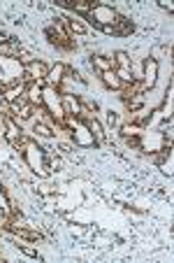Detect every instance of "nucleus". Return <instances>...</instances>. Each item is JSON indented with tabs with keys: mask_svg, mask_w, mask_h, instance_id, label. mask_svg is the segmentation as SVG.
Wrapping results in <instances>:
<instances>
[{
	"mask_svg": "<svg viewBox=\"0 0 174 263\" xmlns=\"http://www.w3.org/2000/svg\"><path fill=\"white\" fill-rule=\"evenodd\" d=\"M116 17H119V12H116L112 5H107V3H96L86 19H91V24H96L98 28H105V26H114Z\"/></svg>",
	"mask_w": 174,
	"mask_h": 263,
	"instance_id": "39448f33",
	"label": "nucleus"
},
{
	"mask_svg": "<svg viewBox=\"0 0 174 263\" xmlns=\"http://www.w3.org/2000/svg\"><path fill=\"white\" fill-rule=\"evenodd\" d=\"M91 63H93V68H96L98 73H107V70H114L116 68L112 56H93V61Z\"/></svg>",
	"mask_w": 174,
	"mask_h": 263,
	"instance_id": "dca6fc26",
	"label": "nucleus"
},
{
	"mask_svg": "<svg viewBox=\"0 0 174 263\" xmlns=\"http://www.w3.org/2000/svg\"><path fill=\"white\" fill-rule=\"evenodd\" d=\"M0 208L10 210V198H7V193H5V189H3V186H0Z\"/></svg>",
	"mask_w": 174,
	"mask_h": 263,
	"instance_id": "a878e982",
	"label": "nucleus"
},
{
	"mask_svg": "<svg viewBox=\"0 0 174 263\" xmlns=\"http://www.w3.org/2000/svg\"><path fill=\"white\" fill-rule=\"evenodd\" d=\"M60 105H63L65 116H81V103H79V96H74V93H60Z\"/></svg>",
	"mask_w": 174,
	"mask_h": 263,
	"instance_id": "9d476101",
	"label": "nucleus"
},
{
	"mask_svg": "<svg viewBox=\"0 0 174 263\" xmlns=\"http://www.w3.org/2000/svg\"><path fill=\"white\" fill-rule=\"evenodd\" d=\"M33 133H37L40 138H54V130L49 128V123H44V121L33 123Z\"/></svg>",
	"mask_w": 174,
	"mask_h": 263,
	"instance_id": "aec40b11",
	"label": "nucleus"
},
{
	"mask_svg": "<svg viewBox=\"0 0 174 263\" xmlns=\"http://www.w3.org/2000/svg\"><path fill=\"white\" fill-rule=\"evenodd\" d=\"M72 142L77 145V147H81V149H91V147H98V142H96V138H93V133L89 130V126H86V121L79 116V121H77V126L72 128Z\"/></svg>",
	"mask_w": 174,
	"mask_h": 263,
	"instance_id": "423d86ee",
	"label": "nucleus"
},
{
	"mask_svg": "<svg viewBox=\"0 0 174 263\" xmlns=\"http://www.w3.org/2000/svg\"><path fill=\"white\" fill-rule=\"evenodd\" d=\"M114 73H116V77L121 80V84H123V86H128L132 80H135V77H132V70H130V68H114Z\"/></svg>",
	"mask_w": 174,
	"mask_h": 263,
	"instance_id": "412c9836",
	"label": "nucleus"
},
{
	"mask_svg": "<svg viewBox=\"0 0 174 263\" xmlns=\"http://www.w3.org/2000/svg\"><path fill=\"white\" fill-rule=\"evenodd\" d=\"M144 103H146V96H130V98L123 100L128 112H139L142 107H144Z\"/></svg>",
	"mask_w": 174,
	"mask_h": 263,
	"instance_id": "6ab92c4d",
	"label": "nucleus"
},
{
	"mask_svg": "<svg viewBox=\"0 0 174 263\" xmlns=\"http://www.w3.org/2000/svg\"><path fill=\"white\" fill-rule=\"evenodd\" d=\"M17 247L21 254H26V256H30V258H37V249H33V247H28V245H17Z\"/></svg>",
	"mask_w": 174,
	"mask_h": 263,
	"instance_id": "b1692460",
	"label": "nucleus"
},
{
	"mask_svg": "<svg viewBox=\"0 0 174 263\" xmlns=\"http://www.w3.org/2000/svg\"><path fill=\"white\" fill-rule=\"evenodd\" d=\"M142 82H144L149 89H153L156 82H158V61L156 58H151V56L144 61V77H142Z\"/></svg>",
	"mask_w": 174,
	"mask_h": 263,
	"instance_id": "ddd939ff",
	"label": "nucleus"
},
{
	"mask_svg": "<svg viewBox=\"0 0 174 263\" xmlns=\"http://www.w3.org/2000/svg\"><path fill=\"white\" fill-rule=\"evenodd\" d=\"M0 138H5L7 145L12 149H17V152L24 147L26 140H28L24 135V130L19 128V123L14 121L10 114H0Z\"/></svg>",
	"mask_w": 174,
	"mask_h": 263,
	"instance_id": "f03ea898",
	"label": "nucleus"
},
{
	"mask_svg": "<svg viewBox=\"0 0 174 263\" xmlns=\"http://www.w3.org/2000/svg\"><path fill=\"white\" fill-rule=\"evenodd\" d=\"M63 26H65V31H67V35H70V37L86 35V33H89V26L81 24V21H77V19H65V17H63Z\"/></svg>",
	"mask_w": 174,
	"mask_h": 263,
	"instance_id": "4468645a",
	"label": "nucleus"
},
{
	"mask_svg": "<svg viewBox=\"0 0 174 263\" xmlns=\"http://www.w3.org/2000/svg\"><path fill=\"white\" fill-rule=\"evenodd\" d=\"M107 121H109V126H116V123H119V114H116V112H112V110H109V114H107Z\"/></svg>",
	"mask_w": 174,
	"mask_h": 263,
	"instance_id": "cd10ccee",
	"label": "nucleus"
},
{
	"mask_svg": "<svg viewBox=\"0 0 174 263\" xmlns=\"http://www.w3.org/2000/svg\"><path fill=\"white\" fill-rule=\"evenodd\" d=\"M86 126H89V130L93 133V138H96V142L100 145L102 140H105V128H102V123L98 121L96 116H89V119H84Z\"/></svg>",
	"mask_w": 174,
	"mask_h": 263,
	"instance_id": "a211bd4d",
	"label": "nucleus"
},
{
	"mask_svg": "<svg viewBox=\"0 0 174 263\" xmlns=\"http://www.w3.org/2000/svg\"><path fill=\"white\" fill-rule=\"evenodd\" d=\"M42 107L47 110V114L51 116V119H56V121H63V105H60V93L58 89H54V86H42Z\"/></svg>",
	"mask_w": 174,
	"mask_h": 263,
	"instance_id": "20e7f679",
	"label": "nucleus"
},
{
	"mask_svg": "<svg viewBox=\"0 0 174 263\" xmlns=\"http://www.w3.org/2000/svg\"><path fill=\"white\" fill-rule=\"evenodd\" d=\"M146 135V126L142 123H121V138H142Z\"/></svg>",
	"mask_w": 174,
	"mask_h": 263,
	"instance_id": "2eb2a0df",
	"label": "nucleus"
},
{
	"mask_svg": "<svg viewBox=\"0 0 174 263\" xmlns=\"http://www.w3.org/2000/svg\"><path fill=\"white\" fill-rule=\"evenodd\" d=\"M10 42H14L12 37L7 35V33H0V47H5V44H10Z\"/></svg>",
	"mask_w": 174,
	"mask_h": 263,
	"instance_id": "c85d7f7f",
	"label": "nucleus"
},
{
	"mask_svg": "<svg viewBox=\"0 0 174 263\" xmlns=\"http://www.w3.org/2000/svg\"><path fill=\"white\" fill-rule=\"evenodd\" d=\"M158 5H160V10H165V12H169V14L174 12V5H172V0H158Z\"/></svg>",
	"mask_w": 174,
	"mask_h": 263,
	"instance_id": "bb28decb",
	"label": "nucleus"
},
{
	"mask_svg": "<svg viewBox=\"0 0 174 263\" xmlns=\"http://www.w3.org/2000/svg\"><path fill=\"white\" fill-rule=\"evenodd\" d=\"M19 154H21L24 163L28 165L33 172H35L37 177L47 179L49 175H51V168H49V163H47V152H44V149L40 147L37 142L26 140V145L19 149Z\"/></svg>",
	"mask_w": 174,
	"mask_h": 263,
	"instance_id": "f257e3e1",
	"label": "nucleus"
},
{
	"mask_svg": "<svg viewBox=\"0 0 174 263\" xmlns=\"http://www.w3.org/2000/svg\"><path fill=\"white\" fill-rule=\"evenodd\" d=\"M24 93H26V82L14 80V82H10V84H5L3 93H0V98L5 100L7 105H12V103H17L19 98H24Z\"/></svg>",
	"mask_w": 174,
	"mask_h": 263,
	"instance_id": "1a4fd4ad",
	"label": "nucleus"
},
{
	"mask_svg": "<svg viewBox=\"0 0 174 263\" xmlns=\"http://www.w3.org/2000/svg\"><path fill=\"white\" fill-rule=\"evenodd\" d=\"M65 75H67V65H63V63H56V65L49 68L47 77H44V84L58 89V86L63 84V80H65Z\"/></svg>",
	"mask_w": 174,
	"mask_h": 263,
	"instance_id": "9b49d317",
	"label": "nucleus"
},
{
	"mask_svg": "<svg viewBox=\"0 0 174 263\" xmlns=\"http://www.w3.org/2000/svg\"><path fill=\"white\" fill-rule=\"evenodd\" d=\"M44 35H47V40L54 44V47H58V49H63V51L77 49V42H74V37L67 35L65 26H63V17L56 19L54 26H47V28H44Z\"/></svg>",
	"mask_w": 174,
	"mask_h": 263,
	"instance_id": "7ed1b4c3",
	"label": "nucleus"
},
{
	"mask_svg": "<svg viewBox=\"0 0 174 263\" xmlns=\"http://www.w3.org/2000/svg\"><path fill=\"white\" fill-rule=\"evenodd\" d=\"M100 80L102 84L107 86V89H112V91H121L123 89V84H121V80L116 77L114 70H107V73H100Z\"/></svg>",
	"mask_w": 174,
	"mask_h": 263,
	"instance_id": "f3484780",
	"label": "nucleus"
},
{
	"mask_svg": "<svg viewBox=\"0 0 174 263\" xmlns=\"http://www.w3.org/2000/svg\"><path fill=\"white\" fill-rule=\"evenodd\" d=\"M112 58H114L116 68H130V56H128L126 51H116Z\"/></svg>",
	"mask_w": 174,
	"mask_h": 263,
	"instance_id": "5701e85b",
	"label": "nucleus"
},
{
	"mask_svg": "<svg viewBox=\"0 0 174 263\" xmlns=\"http://www.w3.org/2000/svg\"><path fill=\"white\" fill-rule=\"evenodd\" d=\"M17 61L21 63V65H28V63L37 61V58L33 56V51H28L26 47H19V51H17Z\"/></svg>",
	"mask_w": 174,
	"mask_h": 263,
	"instance_id": "4be33fe9",
	"label": "nucleus"
},
{
	"mask_svg": "<svg viewBox=\"0 0 174 263\" xmlns=\"http://www.w3.org/2000/svg\"><path fill=\"white\" fill-rule=\"evenodd\" d=\"M42 82H28L26 84V93H24V98L28 100L33 107H42Z\"/></svg>",
	"mask_w": 174,
	"mask_h": 263,
	"instance_id": "f8f14e48",
	"label": "nucleus"
},
{
	"mask_svg": "<svg viewBox=\"0 0 174 263\" xmlns=\"http://www.w3.org/2000/svg\"><path fill=\"white\" fill-rule=\"evenodd\" d=\"M47 73H49L47 63L33 61V63H28V65H24V77H21V82H26V84H28V82H42L44 84Z\"/></svg>",
	"mask_w": 174,
	"mask_h": 263,
	"instance_id": "6e6552de",
	"label": "nucleus"
},
{
	"mask_svg": "<svg viewBox=\"0 0 174 263\" xmlns=\"http://www.w3.org/2000/svg\"><path fill=\"white\" fill-rule=\"evenodd\" d=\"M7 114L12 116L17 123H24V121H28L30 116L35 114V107H33V105H30L26 98H19L17 103L7 105Z\"/></svg>",
	"mask_w": 174,
	"mask_h": 263,
	"instance_id": "0eeeda50",
	"label": "nucleus"
},
{
	"mask_svg": "<svg viewBox=\"0 0 174 263\" xmlns=\"http://www.w3.org/2000/svg\"><path fill=\"white\" fill-rule=\"evenodd\" d=\"M126 145L130 149H142V138H126Z\"/></svg>",
	"mask_w": 174,
	"mask_h": 263,
	"instance_id": "393cba45",
	"label": "nucleus"
}]
</instances>
